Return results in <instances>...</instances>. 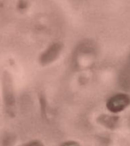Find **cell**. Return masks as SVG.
<instances>
[{"label":"cell","instance_id":"obj_2","mask_svg":"<svg viewBox=\"0 0 130 146\" xmlns=\"http://www.w3.org/2000/svg\"><path fill=\"white\" fill-rule=\"evenodd\" d=\"M60 50H61V46L59 44L52 45L43 55V56L41 58V62H43V64H46L48 62H52V60H54L56 58V56L60 52Z\"/></svg>","mask_w":130,"mask_h":146},{"label":"cell","instance_id":"obj_1","mask_svg":"<svg viewBox=\"0 0 130 146\" xmlns=\"http://www.w3.org/2000/svg\"><path fill=\"white\" fill-rule=\"evenodd\" d=\"M129 104V96L124 94H119L113 96L107 102V108L111 112L117 113L125 109Z\"/></svg>","mask_w":130,"mask_h":146}]
</instances>
